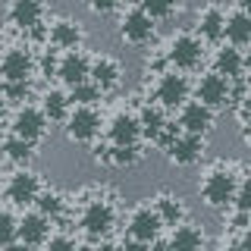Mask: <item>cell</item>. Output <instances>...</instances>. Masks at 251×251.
<instances>
[{
  "label": "cell",
  "mask_w": 251,
  "mask_h": 251,
  "mask_svg": "<svg viewBox=\"0 0 251 251\" xmlns=\"http://www.w3.org/2000/svg\"><path fill=\"white\" fill-rule=\"evenodd\" d=\"M235 185H239V170L232 163H214L201 179V201L207 204L210 210H226L232 207L235 198Z\"/></svg>",
  "instance_id": "6da1fadb"
},
{
  "label": "cell",
  "mask_w": 251,
  "mask_h": 251,
  "mask_svg": "<svg viewBox=\"0 0 251 251\" xmlns=\"http://www.w3.org/2000/svg\"><path fill=\"white\" fill-rule=\"evenodd\" d=\"M163 57H167L170 69H176V73H195V69H201L204 60H207V44H204L195 31H179V35L170 38Z\"/></svg>",
  "instance_id": "7a4b0ae2"
},
{
  "label": "cell",
  "mask_w": 251,
  "mask_h": 251,
  "mask_svg": "<svg viewBox=\"0 0 251 251\" xmlns=\"http://www.w3.org/2000/svg\"><path fill=\"white\" fill-rule=\"evenodd\" d=\"M192 98V82H188L185 73H176V69H163L160 75H157L154 82V100L151 104H157L160 110H179L185 104V100Z\"/></svg>",
  "instance_id": "3957f363"
},
{
  "label": "cell",
  "mask_w": 251,
  "mask_h": 251,
  "mask_svg": "<svg viewBox=\"0 0 251 251\" xmlns=\"http://www.w3.org/2000/svg\"><path fill=\"white\" fill-rule=\"evenodd\" d=\"M38 73V57L28 44H13L6 47V53L0 57V85H19L31 82V75Z\"/></svg>",
  "instance_id": "277c9868"
},
{
  "label": "cell",
  "mask_w": 251,
  "mask_h": 251,
  "mask_svg": "<svg viewBox=\"0 0 251 251\" xmlns=\"http://www.w3.org/2000/svg\"><path fill=\"white\" fill-rule=\"evenodd\" d=\"M78 226H82V232L88 239H104V235H110L116 226V204L100 198V195L91 198L82 207V214H78Z\"/></svg>",
  "instance_id": "5b68a950"
},
{
  "label": "cell",
  "mask_w": 251,
  "mask_h": 251,
  "mask_svg": "<svg viewBox=\"0 0 251 251\" xmlns=\"http://www.w3.org/2000/svg\"><path fill=\"white\" fill-rule=\"evenodd\" d=\"M232 98H235V88L229 78L217 75L214 69H207V73L198 75V82H195V100H201L204 107H210L214 113L220 110L232 107Z\"/></svg>",
  "instance_id": "8992f818"
},
{
  "label": "cell",
  "mask_w": 251,
  "mask_h": 251,
  "mask_svg": "<svg viewBox=\"0 0 251 251\" xmlns=\"http://www.w3.org/2000/svg\"><path fill=\"white\" fill-rule=\"evenodd\" d=\"M100 126H104V120H100L98 107H73L63 123V132L75 145H94L100 138Z\"/></svg>",
  "instance_id": "52a82bcc"
},
{
  "label": "cell",
  "mask_w": 251,
  "mask_h": 251,
  "mask_svg": "<svg viewBox=\"0 0 251 251\" xmlns=\"http://www.w3.org/2000/svg\"><path fill=\"white\" fill-rule=\"evenodd\" d=\"M47 129H50V123L44 120V113L38 110V104L16 107V113H13V120H10V135L28 141V145H38V141L47 135Z\"/></svg>",
  "instance_id": "ba28073f"
},
{
  "label": "cell",
  "mask_w": 251,
  "mask_h": 251,
  "mask_svg": "<svg viewBox=\"0 0 251 251\" xmlns=\"http://www.w3.org/2000/svg\"><path fill=\"white\" fill-rule=\"evenodd\" d=\"M138 126H141V138H148V141H157L160 148H167L173 135H176V123H170V116H167V110H160L157 104H145L138 110Z\"/></svg>",
  "instance_id": "9c48e42d"
},
{
  "label": "cell",
  "mask_w": 251,
  "mask_h": 251,
  "mask_svg": "<svg viewBox=\"0 0 251 251\" xmlns=\"http://www.w3.org/2000/svg\"><path fill=\"white\" fill-rule=\"evenodd\" d=\"M154 31H157V22L148 16L141 6H132L120 16V38L129 47H145L154 41Z\"/></svg>",
  "instance_id": "30bf717a"
},
{
  "label": "cell",
  "mask_w": 251,
  "mask_h": 251,
  "mask_svg": "<svg viewBox=\"0 0 251 251\" xmlns=\"http://www.w3.org/2000/svg\"><path fill=\"white\" fill-rule=\"evenodd\" d=\"M160 217L151 204H138V207L129 210V220H126V239L141 242V245H151L154 239H160Z\"/></svg>",
  "instance_id": "8fae6325"
},
{
  "label": "cell",
  "mask_w": 251,
  "mask_h": 251,
  "mask_svg": "<svg viewBox=\"0 0 251 251\" xmlns=\"http://www.w3.org/2000/svg\"><path fill=\"white\" fill-rule=\"evenodd\" d=\"M217 123V113L210 107H204L201 100L188 98L182 107L176 110V129L185 132V135H207Z\"/></svg>",
  "instance_id": "7c38bea8"
},
{
  "label": "cell",
  "mask_w": 251,
  "mask_h": 251,
  "mask_svg": "<svg viewBox=\"0 0 251 251\" xmlns=\"http://www.w3.org/2000/svg\"><path fill=\"white\" fill-rule=\"evenodd\" d=\"M53 75L60 78V85H63L66 91H69V88H75V85L88 82V75H91V57L82 50V47H78V50H66V53H60Z\"/></svg>",
  "instance_id": "4fadbf2b"
},
{
  "label": "cell",
  "mask_w": 251,
  "mask_h": 251,
  "mask_svg": "<svg viewBox=\"0 0 251 251\" xmlns=\"http://www.w3.org/2000/svg\"><path fill=\"white\" fill-rule=\"evenodd\" d=\"M163 151H167L170 163H176V167H195V163L204 160L207 141H204V135H185V132H176L173 141L163 148Z\"/></svg>",
  "instance_id": "5bb4252c"
},
{
  "label": "cell",
  "mask_w": 251,
  "mask_h": 251,
  "mask_svg": "<svg viewBox=\"0 0 251 251\" xmlns=\"http://www.w3.org/2000/svg\"><path fill=\"white\" fill-rule=\"evenodd\" d=\"M41 188H44L41 185V176H38L35 170L19 167L10 179H6L3 195H6V201H10V204H35V198L41 195Z\"/></svg>",
  "instance_id": "9a60e30c"
},
{
  "label": "cell",
  "mask_w": 251,
  "mask_h": 251,
  "mask_svg": "<svg viewBox=\"0 0 251 251\" xmlns=\"http://www.w3.org/2000/svg\"><path fill=\"white\" fill-rule=\"evenodd\" d=\"M44 16H47L44 0H10V6H6V19L19 31H38L44 25Z\"/></svg>",
  "instance_id": "2e32d148"
},
{
  "label": "cell",
  "mask_w": 251,
  "mask_h": 251,
  "mask_svg": "<svg viewBox=\"0 0 251 251\" xmlns=\"http://www.w3.org/2000/svg\"><path fill=\"white\" fill-rule=\"evenodd\" d=\"M104 135H107V145H116V148L141 145V126H138V116L129 113V110H120V113H116L113 120L107 123Z\"/></svg>",
  "instance_id": "e0dca14e"
},
{
  "label": "cell",
  "mask_w": 251,
  "mask_h": 251,
  "mask_svg": "<svg viewBox=\"0 0 251 251\" xmlns=\"http://www.w3.org/2000/svg\"><path fill=\"white\" fill-rule=\"evenodd\" d=\"M82 38H85V31L82 25H78L75 19H53L50 25H47V47H53V50H60V53H66V50H78L82 47Z\"/></svg>",
  "instance_id": "ac0fdd59"
},
{
  "label": "cell",
  "mask_w": 251,
  "mask_h": 251,
  "mask_svg": "<svg viewBox=\"0 0 251 251\" xmlns=\"http://www.w3.org/2000/svg\"><path fill=\"white\" fill-rule=\"evenodd\" d=\"M50 220L41 217L38 210H25L19 217V229H16V242L25 248H41L47 239H50Z\"/></svg>",
  "instance_id": "d6986e66"
},
{
  "label": "cell",
  "mask_w": 251,
  "mask_h": 251,
  "mask_svg": "<svg viewBox=\"0 0 251 251\" xmlns=\"http://www.w3.org/2000/svg\"><path fill=\"white\" fill-rule=\"evenodd\" d=\"M210 69H214L217 75H223V78H229V82H235V78H242L245 75V57H242V50L239 47H232V44H217V50L210 53Z\"/></svg>",
  "instance_id": "ffe728a7"
},
{
  "label": "cell",
  "mask_w": 251,
  "mask_h": 251,
  "mask_svg": "<svg viewBox=\"0 0 251 251\" xmlns=\"http://www.w3.org/2000/svg\"><path fill=\"white\" fill-rule=\"evenodd\" d=\"M91 85H98L100 94L104 91H113L116 85L123 82V63L116 57H107V53H100V57H91V75H88Z\"/></svg>",
  "instance_id": "44dd1931"
},
{
  "label": "cell",
  "mask_w": 251,
  "mask_h": 251,
  "mask_svg": "<svg viewBox=\"0 0 251 251\" xmlns=\"http://www.w3.org/2000/svg\"><path fill=\"white\" fill-rule=\"evenodd\" d=\"M223 25H226V13L220 3H210L204 6L195 19V35L201 41H223Z\"/></svg>",
  "instance_id": "7402d4cb"
},
{
  "label": "cell",
  "mask_w": 251,
  "mask_h": 251,
  "mask_svg": "<svg viewBox=\"0 0 251 251\" xmlns=\"http://www.w3.org/2000/svg\"><path fill=\"white\" fill-rule=\"evenodd\" d=\"M38 110L44 113V120L50 126H63L69 116V110H73V100H69L66 88H47L41 94V104H38Z\"/></svg>",
  "instance_id": "603a6c76"
},
{
  "label": "cell",
  "mask_w": 251,
  "mask_h": 251,
  "mask_svg": "<svg viewBox=\"0 0 251 251\" xmlns=\"http://www.w3.org/2000/svg\"><path fill=\"white\" fill-rule=\"evenodd\" d=\"M167 245H170V251H204L207 239H204L201 226H195V223H188V220H185V223L173 226Z\"/></svg>",
  "instance_id": "cb8c5ba5"
},
{
  "label": "cell",
  "mask_w": 251,
  "mask_h": 251,
  "mask_svg": "<svg viewBox=\"0 0 251 251\" xmlns=\"http://www.w3.org/2000/svg\"><path fill=\"white\" fill-rule=\"evenodd\" d=\"M223 38H226V44H232V47H248L251 44V16L248 13H242L239 6L226 16V25H223Z\"/></svg>",
  "instance_id": "d4e9b609"
},
{
  "label": "cell",
  "mask_w": 251,
  "mask_h": 251,
  "mask_svg": "<svg viewBox=\"0 0 251 251\" xmlns=\"http://www.w3.org/2000/svg\"><path fill=\"white\" fill-rule=\"evenodd\" d=\"M151 207L157 210V217H160V223L163 226H179V223H185V204L182 198H176V195H170V192H163V195H157V198L151 201Z\"/></svg>",
  "instance_id": "484cf974"
},
{
  "label": "cell",
  "mask_w": 251,
  "mask_h": 251,
  "mask_svg": "<svg viewBox=\"0 0 251 251\" xmlns=\"http://www.w3.org/2000/svg\"><path fill=\"white\" fill-rule=\"evenodd\" d=\"M141 157H145L141 145H129V148L107 145L104 154H98V160H104L107 167H116V170H129V167H135V163H141Z\"/></svg>",
  "instance_id": "4316f807"
},
{
  "label": "cell",
  "mask_w": 251,
  "mask_h": 251,
  "mask_svg": "<svg viewBox=\"0 0 251 251\" xmlns=\"http://www.w3.org/2000/svg\"><path fill=\"white\" fill-rule=\"evenodd\" d=\"M35 210L53 223V220H60L66 214V198H63L57 188H41V195L35 198Z\"/></svg>",
  "instance_id": "83f0119b"
},
{
  "label": "cell",
  "mask_w": 251,
  "mask_h": 251,
  "mask_svg": "<svg viewBox=\"0 0 251 251\" xmlns=\"http://www.w3.org/2000/svg\"><path fill=\"white\" fill-rule=\"evenodd\" d=\"M3 157L10 163H19V167H25V163L35 157V145H28V141H22V138H16V135H6V141H3Z\"/></svg>",
  "instance_id": "f1b7e54d"
},
{
  "label": "cell",
  "mask_w": 251,
  "mask_h": 251,
  "mask_svg": "<svg viewBox=\"0 0 251 251\" xmlns=\"http://www.w3.org/2000/svg\"><path fill=\"white\" fill-rule=\"evenodd\" d=\"M138 6L157 22V19H173L182 10V0H138Z\"/></svg>",
  "instance_id": "f546056e"
},
{
  "label": "cell",
  "mask_w": 251,
  "mask_h": 251,
  "mask_svg": "<svg viewBox=\"0 0 251 251\" xmlns=\"http://www.w3.org/2000/svg\"><path fill=\"white\" fill-rule=\"evenodd\" d=\"M69 100H73V107H94L104 94H100L98 85H91V82H82V85H75V88H69Z\"/></svg>",
  "instance_id": "4dcf8cb0"
},
{
  "label": "cell",
  "mask_w": 251,
  "mask_h": 251,
  "mask_svg": "<svg viewBox=\"0 0 251 251\" xmlns=\"http://www.w3.org/2000/svg\"><path fill=\"white\" fill-rule=\"evenodd\" d=\"M232 207H235V214L251 217V173H242V176H239V185H235Z\"/></svg>",
  "instance_id": "1f68e13d"
},
{
  "label": "cell",
  "mask_w": 251,
  "mask_h": 251,
  "mask_svg": "<svg viewBox=\"0 0 251 251\" xmlns=\"http://www.w3.org/2000/svg\"><path fill=\"white\" fill-rule=\"evenodd\" d=\"M16 229H19V217L13 210H0V248H13L16 245Z\"/></svg>",
  "instance_id": "d6a6232c"
},
{
  "label": "cell",
  "mask_w": 251,
  "mask_h": 251,
  "mask_svg": "<svg viewBox=\"0 0 251 251\" xmlns=\"http://www.w3.org/2000/svg\"><path fill=\"white\" fill-rule=\"evenodd\" d=\"M41 251H78V242L66 232H50V239L41 245Z\"/></svg>",
  "instance_id": "836d02e7"
},
{
  "label": "cell",
  "mask_w": 251,
  "mask_h": 251,
  "mask_svg": "<svg viewBox=\"0 0 251 251\" xmlns=\"http://www.w3.org/2000/svg\"><path fill=\"white\" fill-rule=\"evenodd\" d=\"M85 6H88L94 16H110L123 6V0H85Z\"/></svg>",
  "instance_id": "e575fe53"
},
{
  "label": "cell",
  "mask_w": 251,
  "mask_h": 251,
  "mask_svg": "<svg viewBox=\"0 0 251 251\" xmlns=\"http://www.w3.org/2000/svg\"><path fill=\"white\" fill-rule=\"evenodd\" d=\"M0 91H3V98H10V100H25L28 98V91H31V85L28 82H19V85H0Z\"/></svg>",
  "instance_id": "d590c367"
},
{
  "label": "cell",
  "mask_w": 251,
  "mask_h": 251,
  "mask_svg": "<svg viewBox=\"0 0 251 251\" xmlns=\"http://www.w3.org/2000/svg\"><path fill=\"white\" fill-rule=\"evenodd\" d=\"M235 251H251V223L242 226L239 239H235Z\"/></svg>",
  "instance_id": "8d00e7d4"
},
{
  "label": "cell",
  "mask_w": 251,
  "mask_h": 251,
  "mask_svg": "<svg viewBox=\"0 0 251 251\" xmlns=\"http://www.w3.org/2000/svg\"><path fill=\"white\" fill-rule=\"evenodd\" d=\"M94 251H123V245H116V242H107V239H100L98 245H94Z\"/></svg>",
  "instance_id": "74e56055"
},
{
  "label": "cell",
  "mask_w": 251,
  "mask_h": 251,
  "mask_svg": "<svg viewBox=\"0 0 251 251\" xmlns=\"http://www.w3.org/2000/svg\"><path fill=\"white\" fill-rule=\"evenodd\" d=\"M148 251H170V245H167V239H154L151 245H148Z\"/></svg>",
  "instance_id": "f35d334b"
},
{
  "label": "cell",
  "mask_w": 251,
  "mask_h": 251,
  "mask_svg": "<svg viewBox=\"0 0 251 251\" xmlns=\"http://www.w3.org/2000/svg\"><path fill=\"white\" fill-rule=\"evenodd\" d=\"M242 57H245V73L251 75V44H248V50H242Z\"/></svg>",
  "instance_id": "ab89813d"
},
{
  "label": "cell",
  "mask_w": 251,
  "mask_h": 251,
  "mask_svg": "<svg viewBox=\"0 0 251 251\" xmlns=\"http://www.w3.org/2000/svg\"><path fill=\"white\" fill-rule=\"evenodd\" d=\"M239 10H242V13H248V16H251V0H239Z\"/></svg>",
  "instance_id": "60d3db41"
},
{
  "label": "cell",
  "mask_w": 251,
  "mask_h": 251,
  "mask_svg": "<svg viewBox=\"0 0 251 251\" xmlns=\"http://www.w3.org/2000/svg\"><path fill=\"white\" fill-rule=\"evenodd\" d=\"M3 141H6V132H3V123H0V148H3Z\"/></svg>",
  "instance_id": "b9f144b4"
},
{
  "label": "cell",
  "mask_w": 251,
  "mask_h": 251,
  "mask_svg": "<svg viewBox=\"0 0 251 251\" xmlns=\"http://www.w3.org/2000/svg\"><path fill=\"white\" fill-rule=\"evenodd\" d=\"M214 3H220V0H214Z\"/></svg>",
  "instance_id": "7bdbcfd3"
},
{
  "label": "cell",
  "mask_w": 251,
  "mask_h": 251,
  "mask_svg": "<svg viewBox=\"0 0 251 251\" xmlns=\"http://www.w3.org/2000/svg\"><path fill=\"white\" fill-rule=\"evenodd\" d=\"M0 251H3V248H0Z\"/></svg>",
  "instance_id": "ee69618b"
}]
</instances>
